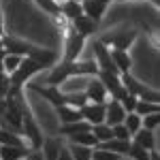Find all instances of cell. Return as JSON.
Here are the masks:
<instances>
[{
    "mask_svg": "<svg viewBox=\"0 0 160 160\" xmlns=\"http://www.w3.org/2000/svg\"><path fill=\"white\" fill-rule=\"evenodd\" d=\"M124 126L128 128V132H130V139H132V135H135L137 130L141 128V115L139 113H135V111H130V113H126V118H124Z\"/></svg>",
    "mask_w": 160,
    "mask_h": 160,
    "instance_id": "26",
    "label": "cell"
},
{
    "mask_svg": "<svg viewBox=\"0 0 160 160\" xmlns=\"http://www.w3.org/2000/svg\"><path fill=\"white\" fill-rule=\"evenodd\" d=\"M37 45H32V43H28V41H22L19 37H9V34H2V49L7 51V53H15V56H22L26 58L30 51L34 49Z\"/></svg>",
    "mask_w": 160,
    "mask_h": 160,
    "instance_id": "6",
    "label": "cell"
},
{
    "mask_svg": "<svg viewBox=\"0 0 160 160\" xmlns=\"http://www.w3.org/2000/svg\"><path fill=\"white\" fill-rule=\"evenodd\" d=\"M66 149L71 152L73 160H92V149L94 148L79 145V143H68V141H66Z\"/></svg>",
    "mask_w": 160,
    "mask_h": 160,
    "instance_id": "23",
    "label": "cell"
},
{
    "mask_svg": "<svg viewBox=\"0 0 160 160\" xmlns=\"http://www.w3.org/2000/svg\"><path fill=\"white\" fill-rule=\"evenodd\" d=\"M160 126V111L158 113H148L141 118V128H148V130H158Z\"/></svg>",
    "mask_w": 160,
    "mask_h": 160,
    "instance_id": "29",
    "label": "cell"
},
{
    "mask_svg": "<svg viewBox=\"0 0 160 160\" xmlns=\"http://www.w3.org/2000/svg\"><path fill=\"white\" fill-rule=\"evenodd\" d=\"M130 141L137 143V145H141V148L148 149V152L158 148V135H156V130H148V128H139L135 135H132Z\"/></svg>",
    "mask_w": 160,
    "mask_h": 160,
    "instance_id": "14",
    "label": "cell"
},
{
    "mask_svg": "<svg viewBox=\"0 0 160 160\" xmlns=\"http://www.w3.org/2000/svg\"><path fill=\"white\" fill-rule=\"evenodd\" d=\"M100 148L109 149L113 154H118V156H126L128 154V149H130V141H122V139H109V141H105V143H98Z\"/></svg>",
    "mask_w": 160,
    "mask_h": 160,
    "instance_id": "22",
    "label": "cell"
},
{
    "mask_svg": "<svg viewBox=\"0 0 160 160\" xmlns=\"http://www.w3.org/2000/svg\"><path fill=\"white\" fill-rule=\"evenodd\" d=\"M0 37H2V15H0Z\"/></svg>",
    "mask_w": 160,
    "mask_h": 160,
    "instance_id": "41",
    "label": "cell"
},
{
    "mask_svg": "<svg viewBox=\"0 0 160 160\" xmlns=\"http://www.w3.org/2000/svg\"><path fill=\"white\" fill-rule=\"evenodd\" d=\"M24 160H45L41 149H28V154L24 156Z\"/></svg>",
    "mask_w": 160,
    "mask_h": 160,
    "instance_id": "37",
    "label": "cell"
},
{
    "mask_svg": "<svg viewBox=\"0 0 160 160\" xmlns=\"http://www.w3.org/2000/svg\"><path fill=\"white\" fill-rule=\"evenodd\" d=\"M38 4L45 9V11L49 13V15H56V13H60V4L56 2V0H38Z\"/></svg>",
    "mask_w": 160,
    "mask_h": 160,
    "instance_id": "35",
    "label": "cell"
},
{
    "mask_svg": "<svg viewBox=\"0 0 160 160\" xmlns=\"http://www.w3.org/2000/svg\"><path fill=\"white\" fill-rule=\"evenodd\" d=\"M79 111H81V120L90 126L105 122V102H86Z\"/></svg>",
    "mask_w": 160,
    "mask_h": 160,
    "instance_id": "9",
    "label": "cell"
},
{
    "mask_svg": "<svg viewBox=\"0 0 160 160\" xmlns=\"http://www.w3.org/2000/svg\"><path fill=\"white\" fill-rule=\"evenodd\" d=\"M92 126L88 122H83V120H79V122H68V124H62L60 130H58V135L62 137V139H68V137L73 135H79V132H86V130H90Z\"/></svg>",
    "mask_w": 160,
    "mask_h": 160,
    "instance_id": "17",
    "label": "cell"
},
{
    "mask_svg": "<svg viewBox=\"0 0 160 160\" xmlns=\"http://www.w3.org/2000/svg\"><path fill=\"white\" fill-rule=\"evenodd\" d=\"M81 9H83V15L92 17L96 24H100L102 15H105L107 9H109V4L102 2V0H81Z\"/></svg>",
    "mask_w": 160,
    "mask_h": 160,
    "instance_id": "12",
    "label": "cell"
},
{
    "mask_svg": "<svg viewBox=\"0 0 160 160\" xmlns=\"http://www.w3.org/2000/svg\"><path fill=\"white\" fill-rule=\"evenodd\" d=\"M160 107L158 102H152V100H137V107H135V113H139L141 118L148 115V113H158Z\"/></svg>",
    "mask_w": 160,
    "mask_h": 160,
    "instance_id": "27",
    "label": "cell"
},
{
    "mask_svg": "<svg viewBox=\"0 0 160 160\" xmlns=\"http://www.w3.org/2000/svg\"><path fill=\"white\" fill-rule=\"evenodd\" d=\"M86 102H88L86 92H73V94H66V105H71V107H77V109H81Z\"/></svg>",
    "mask_w": 160,
    "mask_h": 160,
    "instance_id": "32",
    "label": "cell"
},
{
    "mask_svg": "<svg viewBox=\"0 0 160 160\" xmlns=\"http://www.w3.org/2000/svg\"><path fill=\"white\" fill-rule=\"evenodd\" d=\"M71 26H73V30L77 32V34H81V37H92V34H96V30H98V24L92 19V17H88V15H79V17H75L73 22H71Z\"/></svg>",
    "mask_w": 160,
    "mask_h": 160,
    "instance_id": "13",
    "label": "cell"
},
{
    "mask_svg": "<svg viewBox=\"0 0 160 160\" xmlns=\"http://www.w3.org/2000/svg\"><path fill=\"white\" fill-rule=\"evenodd\" d=\"M149 160H160V156H158V148H156V149H149Z\"/></svg>",
    "mask_w": 160,
    "mask_h": 160,
    "instance_id": "39",
    "label": "cell"
},
{
    "mask_svg": "<svg viewBox=\"0 0 160 160\" xmlns=\"http://www.w3.org/2000/svg\"><path fill=\"white\" fill-rule=\"evenodd\" d=\"M0 145H17V148H28L26 139L9 128H0Z\"/></svg>",
    "mask_w": 160,
    "mask_h": 160,
    "instance_id": "19",
    "label": "cell"
},
{
    "mask_svg": "<svg viewBox=\"0 0 160 160\" xmlns=\"http://www.w3.org/2000/svg\"><path fill=\"white\" fill-rule=\"evenodd\" d=\"M19 62H22V56H15V53H4V58H2V68H4V73L11 75L17 66H19Z\"/></svg>",
    "mask_w": 160,
    "mask_h": 160,
    "instance_id": "28",
    "label": "cell"
},
{
    "mask_svg": "<svg viewBox=\"0 0 160 160\" xmlns=\"http://www.w3.org/2000/svg\"><path fill=\"white\" fill-rule=\"evenodd\" d=\"M86 98L88 102H107L109 100V94H107V88L102 86L98 77H90L88 79V86H86Z\"/></svg>",
    "mask_w": 160,
    "mask_h": 160,
    "instance_id": "8",
    "label": "cell"
},
{
    "mask_svg": "<svg viewBox=\"0 0 160 160\" xmlns=\"http://www.w3.org/2000/svg\"><path fill=\"white\" fill-rule=\"evenodd\" d=\"M120 79H122V83H124V88H126L128 94L137 96L139 100H152V102H158V92L152 90V88H148V86H143L141 81H137L130 73L120 75Z\"/></svg>",
    "mask_w": 160,
    "mask_h": 160,
    "instance_id": "3",
    "label": "cell"
},
{
    "mask_svg": "<svg viewBox=\"0 0 160 160\" xmlns=\"http://www.w3.org/2000/svg\"><path fill=\"white\" fill-rule=\"evenodd\" d=\"M92 135L96 137V141H98V143H105V141H109V139H113V132H111V126H107L105 122L94 124V126H92Z\"/></svg>",
    "mask_w": 160,
    "mask_h": 160,
    "instance_id": "25",
    "label": "cell"
},
{
    "mask_svg": "<svg viewBox=\"0 0 160 160\" xmlns=\"http://www.w3.org/2000/svg\"><path fill=\"white\" fill-rule=\"evenodd\" d=\"M28 88H32L34 92H37L38 96H43V98H47L53 105V107H60V105H66V94L60 90V86H37V83H30Z\"/></svg>",
    "mask_w": 160,
    "mask_h": 160,
    "instance_id": "7",
    "label": "cell"
},
{
    "mask_svg": "<svg viewBox=\"0 0 160 160\" xmlns=\"http://www.w3.org/2000/svg\"><path fill=\"white\" fill-rule=\"evenodd\" d=\"M56 111H58V118H60L62 124L79 122L81 120V111L77 107H71V105H60V107H56Z\"/></svg>",
    "mask_w": 160,
    "mask_h": 160,
    "instance_id": "20",
    "label": "cell"
},
{
    "mask_svg": "<svg viewBox=\"0 0 160 160\" xmlns=\"http://www.w3.org/2000/svg\"><path fill=\"white\" fill-rule=\"evenodd\" d=\"M64 141H68V143H79V145H88V148H96V145H98L96 137L92 135V128L86 130V132H79V135L68 137V139H64Z\"/></svg>",
    "mask_w": 160,
    "mask_h": 160,
    "instance_id": "24",
    "label": "cell"
},
{
    "mask_svg": "<svg viewBox=\"0 0 160 160\" xmlns=\"http://www.w3.org/2000/svg\"><path fill=\"white\" fill-rule=\"evenodd\" d=\"M111 60H113V66L120 75L130 73V66H132V60H130V53L124 49H111Z\"/></svg>",
    "mask_w": 160,
    "mask_h": 160,
    "instance_id": "16",
    "label": "cell"
},
{
    "mask_svg": "<svg viewBox=\"0 0 160 160\" xmlns=\"http://www.w3.org/2000/svg\"><path fill=\"white\" fill-rule=\"evenodd\" d=\"M28 56H30L34 62H38V64H41V68H51L53 64H58V62H60V53H58V51L43 49V47H34Z\"/></svg>",
    "mask_w": 160,
    "mask_h": 160,
    "instance_id": "11",
    "label": "cell"
},
{
    "mask_svg": "<svg viewBox=\"0 0 160 160\" xmlns=\"http://www.w3.org/2000/svg\"><path fill=\"white\" fill-rule=\"evenodd\" d=\"M4 53H7V51H4L2 47H0V62H2V58H4Z\"/></svg>",
    "mask_w": 160,
    "mask_h": 160,
    "instance_id": "40",
    "label": "cell"
},
{
    "mask_svg": "<svg viewBox=\"0 0 160 160\" xmlns=\"http://www.w3.org/2000/svg\"><path fill=\"white\" fill-rule=\"evenodd\" d=\"M126 156H128L130 160H149V152L130 141V149H128V154H126Z\"/></svg>",
    "mask_w": 160,
    "mask_h": 160,
    "instance_id": "30",
    "label": "cell"
},
{
    "mask_svg": "<svg viewBox=\"0 0 160 160\" xmlns=\"http://www.w3.org/2000/svg\"><path fill=\"white\" fill-rule=\"evenodd\" d=\"M81 13H83V9H81L79 0H64L60 4V15L64 19H68V22H73L75 17H79Z\"/></svg>",
    "mask_w": 160,
    "mask_h": 160,
    "instance_id": "18",
    "label": "cell"
},
{
    "mask_svg": "<svg viewBox=\"0 0 160 160\" xmlns=\"http://www.w3.org/2000/svg\"><path fill=\"white\" fill-rule=\"evenodd\" d=\"M64 32H66V34H64V56H62V60L64 62L79 60V56L86 49V37L77 34L71 24H68V28H66Z\"/></svg>",
    "mask_w": 160,
    "mask_h": 160,
    "instance_id": "2",
    "label": "cell"
},
{
    "mask_svg": "<svg viewBox=\"0 0 160 160\" xmlns=\"http://www.w3.org/2000/svg\"><path fill=\"white\" fill-rule=\"evenodd\" d=\"M92 49H94V62L98 64V71H105V73H115L120 75L115 71V66H113V60H111V49L107 45H102L98 38L92 43Z\"/></svg>",
    "mask_w": 160,
    "mask_h": 160,
    "instance_id": "5",
    "label": "cell"
},
{
    "mask_svg": "<svg viewBox=\"0 0 160 160\" xmlns=\"http://www.w3.org/2000/svg\"><path fill=\"white\" fill-rule=\"evenodd\" d=\"M137 37H139L137 28H132V26H128V24H120V26H115V28H111V30H107V32H102L98 37V41L102 45H107L109 49H124L126 51L137 41Z\"/></svg>",
    "mask_w": 160,
    "mask_h": 160,
    "instance_id": "1",
    "label": "cell"
},
{
    "mask_svg": "<svg viewBox=\"0 0 160 160\" xmlns=\"http://www.w3.org/2000/svg\"><path fill=\"white\" fill-rule=\"evenodd\" d=\"M126 118V111L120 105V100L109 98L105 102V124L107 126H115V124H122Z\"/></svg>",
    "mask_w": 160,
    "mask_h": 160,
    "instance_id": "10",
    "label": "cell"
},
{
    "mask_svg": "<svg viewBox=\"0 0 160 160\" xmlns=\"http://www.w3.org/2000/svg\"><path fill=\"white\" fill-rule=\"evenodd\" d=\"M137 96H132V94H126L124 98H120V105L124 107V111L126 113H130V111H135V107H137Z\"/></svg>",
    "mask_w": 160,
    "mask_h": 160,
    "instance_id": "34",
    "label": "cell"
},
{
    "mask_svg": "<svg viewBox=\"0 0 160 160\" xmlns=\"http://www.w3.org/2000/svg\"><path fill=\"white\" fill-rule=\"evenodd\" d=\"M28 154V148H17V145H0V160H24Z\"/></svg>",
    "mask_w": 160,
    "mask_h": 160,
    "instance_id": "21",
    "label": "cell"
},
{
    "mask_svg": "<svg viewBox=\"0 0 160 160\" xmlns=\"http://www.w3.org/2000/svg\"><path fill=\"white\" fill-rule=\"evenodd\" d=\"M0 47H2V37H0Z\"/></svg>",
    "mask_w": 160,
    "mask_h": 160,
    "instance_id": "42",
    "label": "cell"
},
{
    "mask_svg": "<svg viewBox=\"0 0 160 160\" xmlns=\"http://www.w3.org/2000/svg\"><path fill=\"white\" fill-rule=\"evenodd\" d=\"M122 156H118V154H113V152H109V149L100 148V145H96V148L92 149V160H120Z\"/></svg>",
    "mask_w": 160,
    "mask_h": 160,
    "instance_id": "31",
    "label": "cell"
},
{
    "mask_svg": "<svg viewBox=\"0 0 160 160\" xmlns=\"http://www.w3.org/2000/svg\"><path fill=\"white\" fill-rule=\"evenodd\" d=\"M58 160H73V156H71V152L66 149V143L62 145V149H60V156H58Z\"/></svg>",
    "mask_w": 160,
    "mask_h": 160,
    "instance_id": "38",
    "label": "cell"
},
{
    "mask_svg": "<svg viewBox=\"0 0 160 160\" xmlns=\"http://www.w3.org/2000/svg\"><path fill=\"white\" fill-rule=\"evenodd\" d=\"M111 132H113V139H122V141H130V132L124 124H115L111 126Z\"/></svg>",
    "mask_w": 160,
    "mask_h": 160,
    "instance_id": "33",
    "label": "cell"
},
{
    "mask_svg": "<svg viewBox=\"0 0 160 160\" xmlns=\"http://www.w3.org/2000/svg\"><path fill=\"white\" fill-rule=\"evenodd\" d=\"M66 141L62 139V137H45V141H43V145H41V152H43V156L45 160H58L60 156V149Z\"/></svg>",
    "mask_w": 160,
    "mask_h": 160,
    "instance_id": "15",
    "label": "cell"
},
{
    "mask_svg": "<svg viewBox=\"0 0 160 160\" xmlns=\"http://www.w3.org/2000/svg\"><path fill=\"white\" fill-rule=\"evenodd\" d=\"M98 77L100 81H102V86L107 88V94H109V98H115V100H120L124 98L128 92H126V88H124L122 83V79H120V75H115V73H105V71H98Z\"/></svg>",
    "mask_w": 160,
    "mask_h": 160,
    "instance_id": "4",
    "label": "cell"
},
{
    "mask_svg": "<svg viewBox=\"0 0 160 160\" xmlns=\"http://www.w3.org/2000/svg\"><path fill=\"white\" fill-rule=\"evenodd\" d=\"M9 90H11L9 75H0V98H7L9 96Z\"/></svg>",
    "mask_w": 160,
    "mask_h": 160,
    "instance_id": "36",
    "label": "cell"
}]
</instances>
